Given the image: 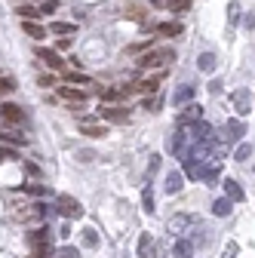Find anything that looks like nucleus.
Masks as SVG:
<instances>
[{"instance_id": "b1692460", "label": "nucleus", "mask_w": 255, "mask_h": 258, "mask_svg": "<svg viewBox=\"0 0 255 258\" xmlns=\"http://www.w3.org/2000/svg\"><path fill=\"white\" fill-rule=\"evenodd\" d=\"M166 10L169 13H187L190 10V0H166Z\"/></svg>"}, {"instance_id": "473e14b6", "label": "nucleus", "mask_w": 255, "mask_h": 258, "mask_svg": "<svg viewBox=\"0 0 255 258\" xmlns=\"http://www.w3.org/2000/svg\"><path fill=\"white\" fill-rule=\"evenodd\" d=\"M83 243H86V246H95V243H99V234H95L92 228H86V231H83Z\"/></svg>"}, {"instance_id": "412c9836", "label": "nucleus", "mask_w": 255, "mask_h": 258, "mask_svg": "<svg viewBox=\"0 0 255 258\" xmlns=\"http://www.w3.org/2000/svg\"><path fill=\"white\" fill-rule=\"evenodd\" d=\"M212 212H215L218 218H228V215H231V200H228V197H218V200L212 203Z\"/></svg>"}, {"instance_id": "c756f323", "label": "nucleus", "mask_w": 255, "mask_h": 258, "mask_svg": "<svg viewBox=\"0 0 255 258\" xmlns=\"http://www.w3.org/2000/svg\"><path fill=\"white\" fill-rule=\"evenodd\" d=\"M65 80H68V83H89V77H86V74H80V71H68V74H65Z\"/></svg>"}, {"instance_id": "ddd939ff", "label": "nucleus", "mask_w": 255, "mask_h": 258, "mask_svg": "<svg viewBox=\"0 0 255 258\" xmlns=\"http://www.w3.org/2000/svg\"><path fill=\"white\" fill-rule=\"evenodd\" d=\"M194 120H203V108L200 105H184V111L178 114V126L181 123H194Z\"/></svg>"}, {"instance_id": "a878e982", "label": "nucleus", "mask_w": 255, "mask_h": 258, "mask_svg": "<svg viewBox=\"0 0 255 258\" xmlns=\"http://www.w3.org/2000/svg\"><path fill=\"white\" fill-rule=\"evenodd\" d=\"M237 22H240V4L231 0V7H228V25H237Z\"/></svg>"}, {"instance_id": "37998d69", "label": "nucleus", "mask_w": 255, "mask_h": 258, "mask_svg": "<svg viewBox=\"0 0 255 258\" xmlns=\"http://www.w3.org/2000/svg\"><path fill=\"white\" fill-rule=\"evenodd\" d=\"M22 4H25V0H22Z\"/></svg>"}, {"instance_id": "393cba45", "label": "nucleus", "mask_w": 255, "mask_h": 258, "mask_svg": "<svg viewBox=\"0 0 255 258\" xmlns=\"http://www.w3.org/2000/svg\"><path fill=\"white\" fill-rule=\"evenodd\" d=\"M16 16H22V19H40V10H34V7H25V4H22V7L16 10Z\"/></svg>"}, {"instance_id": "c9c22d12", "label": "nucleus", "mask_w": 255, "mask_h": 258, "mask_svg": "<svg viewBox=\"0 0 255 258\" xmlns=\"http://www.w3.org/2000/svg\"><path fill=\"white\" fill-rule=\"evenodd\" d=\"M37 83H40V86H52V83H55V77H52V74H40V77H37Z\"/></svg>"}, {"instance_id": "a19ab883", "label": "nucleus", "mask_w": 255, "mask_h": 258, "mask_svg": "<svg viewBox=\"0 0 255 258\" xmlns=\"http://www.w3.org/2000/svg\"><path fill=\"white\" fill-rule=\"evenodd\" d=\"M209 92H221V80H212L209 83Z\"/></svg>"}, {"instance_id": "6ab92c4d", "label": "nucleus", "mask_w": 255, "mask_h": 258, "mask_svg": "<svg viewBox=\"0 0 255 258\" xmlns=\"http://www.w3.org/2000/svg\"><path fill=\"white\" fill-rule=\"evenodd\" d=\"M181 184H184V175H181V172H169V175H166V194H169V197L181 190Z\"/></svg>"}, {"instance_id": "e433bc0d", "label": "nucleus", "mask_w": 255, "mask_h": 258, "mask_svg": "<svg viewBox=\"0 0 255 258\" xmlns=\"http://www.w3.org/2000/svg\"><path fill=\"white\" fill-rule=\"evenodd\" d=\"M0 160H16V151L13 148H0Z\"/></svg>"}, {"instance_id": "aec40b11", "label": "nucleus", "mask_w": 255, "mask_h": 258, "mask_svg": "<svg viewBox=\"0 0 255 258\" xmlns=\"http://www.w3.org/2000/svg\"><path fill=\"white\" fill-rule=\"evenodd\" d=\"M160 77H163V74H157V77H151V80H139V83H133V86H136V92H157Z\"/></svg>"}, {"instance_id": "f704fd0d", "label": "nucleus", "mask_w": 255, "mask_h": 258, "mask_svg": "<svg viewBox=\"0 0 255 258\" xmlns=\"http://www.w3.org/2000/svg\"><path fill=\"white\" fill-rule=\"evenodd\" d=\"M25 172H28L31 178H40V166H37V163H25Z\"/></svg>"}, {"instance_id": "dca6fc26", "label": "nucleus", "mask_w": 255, "mask_h": 258, "mask_svg": "<svg viewBox=\"0 0 255 258\" xmlns=\"http://www.w3.org/2000/svg\"><path fill=\"white\" fill-rule=\"evenodd\" d=\"M49 31L58 34V37H71L74 31H77V25L74 22H49Z\"/></svg>"}, {"instance_id": "72a5a7b5", "label": "nucleus", "mask_w": 255, "mask_h": 258, "mask_svg": "<svg viewBox=\"0 0 255 258\" xmlns=\"http://www.w3.org/2000/svg\"><path fill=\"white\" fill-rule=\"evenodd\" d=\"M25 190H28V194H34V197H43V194H49V187H43V184H28Z\"/></svg>"}, {"instance_id": "cd10ccee", "label": "nucleus", "mask_w": 255, "mask_h": 258, "mask_svg": "<svg viewBox=\"0 0 255 258\" xmlns=\"http://www.w3.org/2000/svg\"><path fill=\"white\" fill-rule=\"evenodd\" d=\"M58 10V0H40V16H52Z\"/></svg>"}, {"instance_id": "39448f33", "label": "nucleus", "mask_w": 255, "mask_h": 258, "mask_svg": "<svg viewBox=\"0 0 255 258\" xmlns=\"http://www.w3.org/2000/svg\"><path fill=\"white\" fill-rule=\"evenodd\" d=\"M55 212H61L65 218H80V215H83V206H80L74 197H58V200H55Z\"/></svg>"}, {"instance_id": "7c9ffc66", "label": "nucleus", "mask_w": 255, "mask_h": 258, "mask_svg": "<svg viewBox=\"0 0 255 258\" xmlns=\"http://www.w3.org/2000/svg\"><path fill=\"white\" fill-rule=\"evenodd\" d=\"M55 258H80V249H74V246H65V249H58V255Z\"/></svg>"}, {"instance_id": "ea45409f", "label": "nucleus", "mask_w": 255, "mask_h": 258, "mask_svg": "<svg viewBox=\"0 0 255 258\" xmlns=\"http://www.w3.org/2000/svg\"><path fill=\"white\" fill-rule=\"evenodd\" d=\"M58 49H71V37H61L58 40Z\"/></svg>"}, {"instance_id": "58836bf2", "label": "nucleus", "mask_w": 255, "mask_h": 258, "mask_svg": "<svg viewBox=\"0 0 255 258\" xmlns=\"http://www.w3.org/2000/svg\"><path fill=\"white\" fill-rule=\"evenodd\" d=\"M243 25H246V31H252V28H255V16H252V13H246V19H243Z\"/></svg>"}, {"instance_id": "1a4fd4ad", "label": "nucleus", "mask_w": 255, "mask_h": 258, "mask_svg": "<svg viewBox=\"0 0 255 258\" xmlns=\"http://www.w3.org/2000/svg\"><path fill=\"white\" fill-rule=\"evenodd\" d=\"M190 255H194V240L178 237L175 246H172V258H190Z\"/></svg>"}, {"instance_id": "9b49d317", "label": "nucleus", "mask_w": 255, "mask_h": 258, "mask_svg": "<svg viewBox=\"0 0 255 258\" xmlns=\"http://www.w3.org/2000/svg\"><path fill=\"white\" fill-rule=\"evenodd\" d=\"M22 31H25L28 37H34V40H43L46 37V28H40L37 19H22Z\"/></svg>"}, {"instance_id": "7ed1b4c3", "label": "nucleus", "mask_w": 255, "mask_h": 258, "mask_svg": "<svg viewBox=\"0 0 255 258\" xmlns=\"http://www.w3.org/2000/svg\"><path fill=\"white\" fill-rule=\"evenodd\" d=\"M77 129L86 139H105V133H108V126L99 123V120H92V117H77Z\"/></svg>"}, {"instance_id": "4c0bfd02", "label": "nucleus", "mask_w": 255, "mask_h": 258, "mask_svg": "<svg viewBox=\"0 0 255 258\" xmlns=\"http://www.w3.org/2000/svg\"><path fill=\"white\" fill-rule=\"evenodd\" d=\"M237 255V243H228L225 246V255H221V258H234Z\"/></svg>"}, {"instance_id": "bb28decb", "label": "nucleus", "mask_w": 255, "mask_h": 258, "mask_svg": "<svg viewBox=\"0 0 255 258\" xmlns=\"http://www.w3.org/2000/svg\"><path fill=\"white\" fill-rule=\"evenodd\" d=\"M234 157H237V160H240V163H246V160H249V157H252V145H249V142H246V145H240V148H237V151H234Z\"/></svg>"}, {"instance_id": "f257e3e1", "label": "nucleus", "mask_w": 255, "mask_h": 258, "mask_svg": "<svg viewBox=\"0 0 255 258\" xmlns=\"http://www.w3.org/2000/svg\"><path fill=\"white\" fill-rule=\"evenodd\" d=\"M169 61H175V52L172 49H148V55H142L139 58V64L148 71V68H157V64H169Z\"/></svg>"}, {"instance_id": "0eeeda50", "label": "nucleus", "mask_w": 255, "mask_h": 258, "mask_svg": "<svg viewBox=\"0 0 255 258\" xmlns=\"http://www.w3.org/2000/svg\"><path fill=\"white\" fill-rule=\"evenodd\" d=\"M37 58H40V61H46V68H49V71H58L61 64H65V61L58 58V52H55V49H46V46H40V49H37Z\"/></svg>"}, {"instance_id": "4468645a", "label": "nucleus", "mask_w": 255, "mask_h": 258, "mask_svg": "<svg viewBox=\"0 0 255 258\" xmlns=\"http://www.w3.org/2000/svg\"><path fill=\"white\" fill-rule=\"evenodd\" d=\"M190 99H194V86H190V83H181V86L172 92V105H187Z\"/></svg>"}, {"instance_id": "423d86ee", "label": "nucleus", "mask_w": 255, "mask_h": 258, "mask_svg": "<svg viewBox=\"0 0 255 258\" xmlns=\"http://www.w3.org/2000/svg\"><path fill=\"white\" fill-rule=\"evenodd\" d=\"M99 117H102L105 123H126V120H130V108H114V105H105V108L99 111Z\"/></svg>"}, {"instance_id": "f8f14e48", "label": "nucleus", "mask_w": 255, "mask_h": 258, "mask_svg": "<svg viewBox=\"0 0 255 258\" xmlns=\"http://www.w3.org/2000/svg\"><path fill=\"white\" fill-rule=\"evenodd\" d=\"M58 95H61L65 102H77V105L86 99V92H83V89H74V83H65V86H58Z\"/></svg>"}, {"instance_id": "2eb2a0df", "label": "nucleus", "mask_w": 255, "mask_h": 258, "mask_svg": "<svg viewBox=\"0 0 255 258\" xmlns=\"http://www.w3.org/2000/svg\"><path fill=\"white\" fill-rule=\"evenodd\" d=\"M181 22H160V25H157V34H160V37H178L181 34Z\"/></svg>"}, {"instance_id": "6e6552de", "label": "nucleus", "mask_w": 255, "mask_h": 258, "mask_svg": "<svg viewBox=\"0 0 255 258\" xmlns=\"http://www.w3.org/2000/svg\"><path fill=\"white\" fill-rule=\"evenodd\" d=\"M234 108H237V114H249L252 111V92L249 89H237L234 92Z\"/></svg>"}, {"instance_id": "20e7f679", "label": "nucleus", "mask_w": 255, "mask_h": 258, "mask_svg": "<svg viewBox=\"0 0 255 258\" xmlns=\"http://www.w3.org/2000/svg\"><path fill=\"white\" fill-rule=\"evenodd\" d=\"M246 136V123L243 120H228L225 126H221V139L218 142H237Z\"/></svg>"}, {"instance_id": "9d476101", "label": "nucleus", "mask_w": 255, "mask_h": 258, "mask_svg": "<svg viewBox=\"0 0 255 258\" xmlns=\"http://www.w3.org/2000/svg\"><path fill=\"white\" fill-rule=\"evenodd\" d=\"M0 117H4L7 123H22V117H25V111H22L19 105H13V102H7V105H0Z\"/></svg>"}, {"instance_id": "5701e85b", "label": "nucleus", "mask_w": 255, "mask_h": 258, "mask_svg": "<svg viewBox=\"0 0 255 258\" xmlns=\"http://www.w3.org/2000/svg\"><path fill=\"white\" fill-rule=\"evenodd\" d=\"M0 142H4V145H28V139L25 136H19V133H0Z\"/></svg>"}, {"instance_id": "c85d7f7f", "label": "nucleus", "mask_w": 255, "mask_h": 258, "mask_svg": "<svg viewBox=\"0 0 255 258\" xmlns=\"http://www.w3.org/2000/svg\"><path fill=\"white\" fill-rule=\"evenodd\" d=\"M142 206H145V212H154V190L151 187H145V194H142Z\"/></svg>"}, {"instance_id": "f3484780", "label": "nucleus", "mask_w": 255, "mask_h": 258, "mask_svg": "<svg viewBox=\"0 0 255 258\" xmlns=\"http://www.w3.org/2000/svg\"><path fill=\"white\" fill-rule=\"evenodd\" d=\"M139 258H154V237L151 234L139 237Z\"/></svg>"}, {"instance_id": "79ce46f5", "label": "nucleus", "mask_w": 255, "mask_h": 258, "mask_svg": "<svg viewBox=\"0 0 255 258\" xmlns=\"http://www.w3.org/2000/svg\"><path fill=\"white\" fill-rule=\"evenodd\" d=\"M151 4H154V7H166V0H151Z\"/></svg>"}, {"instance_id": "a211bd4d", "label": "nucleus", "mask_w": 255, "mask_h": 258, "mask_svg": "<svg viewBox=\"0 0 255 258\" xmlns=\"http://www.w3.org/2000/svg\"><path fill=\"white\" fill-rule=\"evenodd\" d=\"M225 194H228L231 203H240V200H243V187H240L234 178H225Z\"/></svg>"}, {"instance_id": "f03ea898", "label": "nucleus", "mask_w": 255, "mask_h": 258, "mask_svg": "<svg viewBox=\"0 0 255 258\" xmlns=\"http://www.w3.org/2000/svg\"><path fill=\"white\" fill-rule=\"evenodd\" d=\"M187 228H197V218H194V215H187V212H178V215L169 218V224H166L169 237H184Z\"/></svg>"}, {"instance_id": "4be33fe9", "label": "nucleus", "mask_w": 255, "mask_h": 258, "mask_svg": "<svg viewBox=\"0 0 255 258\" xmlns=\"http://www.w3.org/2000/svg\"><path fill=\"white\" fill-rule=\"evenodd\" d=\"M197 68H200L203 74H212V71H215V55H212V52H203V55L197 58Z\"/></svg>"}, {"instance_id": "2f4dec72", "label": "nucleus", "mask_w": 255, "mask_h": 258, "mask_svg": "<svg viewBox=\"0 0 255 258\" xmlns=\"http://www.w3.org/2000/svg\"><path fill=\"white\" fill-rule=\"evenodd\" d=\"M13 89H16V83H13L10 77H0V95H10Z\"/></svg>"}]
</instances>
